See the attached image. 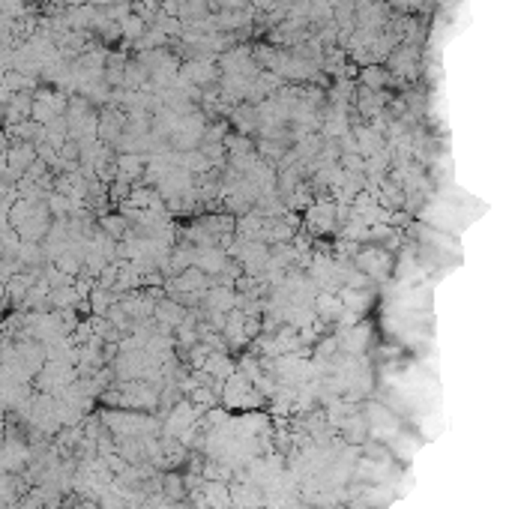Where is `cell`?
<instances>
[{
    "label": "cell",
    "instance_id": "52a82bcc",
    "mask_svg": "<svg viewBox=\"0 0 512 509\" xmlns=\"http://www.w3.org/2000/svg\"><path fill=\"white\" fill-rule=\"evenodd\" d=\"M90 4H102V6H111L114 0H90Z\"/></svg>",
    "mask_w": 512,
    "mask_h": 509
},
{
    "label": "cell",
    "instance_id": "277c9868",
    "mask_svg": "<svg viewBox=\"0 0 512 509\" xmlns=\"http://www.w3.org/2000/svg\"><path fill=\"white\" fill-rule=\"evenodd\" d=\"M9 159H13V171H25L27 165L33 162V147H27V144H18L13 153H9Z\"/></svg>",
    "mask_w": 512,
    "mask_h": 509
},
{
    "label": "cell",
    "instance_id": "5b68a950",
    "mask_svg": "<svg viewBox=\"0 0 512 509\" xmlns=\"http://www.w3.org/2000/svg\"><path fill=\"white\" fill-rule=\"evenodd\" d=\"M141 168H144V162H141L138 156H123L120 159V171L123 174H138Z\"/></svg>",
    "mask_w": 512,
    "mask_h": 509
},
{
    "label": "cell",
    "instance_id": "6da1fadb",
    "mask_svg": "<svg viewBox=\"0 0 512 509\" xmlns=\"http://www.w3.org/2000/svg\"><path fill=\"white\" fill-rule=\"evenodd\" d=\"M183 75L192 81L195 87H204V84H210V81H216V66L207 63V61H192L183 69Z\"/></svg>",
    "mask_w": 512,
    "mask_h": 509
},
{
    "label": "cell",
    "instance_id": "3957f363",
    "mask_svg": "<svg viewBox=\"0 0 512 509\" xmlns=\"http://www.w3.org/2000/svg\"><path fill=\"white\" fill-rule=\"evenodd\" d=\"M120 30H123L126 39H141L144 37V15H129L120 25Z\"/></svg>",
    "mask_w": 512,
    "mask_h": 509
},
{
    "label": "cell",
    "instance_id": "8992f818",
    "mask_svg": "<svg viewBox=\"0 0 512 509\" xmlns=\"http://www.w3.org/2000/svg\"><path fill=\"white\" fill-rule=\"evenodd\" d=\"M213 6H225V9H240V4H246V0H210Z\"/></svg>",
    "mask_w": 512,
    "mask_h": 509
},
{
    "label": "cell",
    "instance_id": "7a4b0ae2",
    "mask_svg": "<svg viewBox=\"0 0 512 509\" xmlns=\"http://www.w3.org/2000/svg\"><path fill=\"white\" fill-rule=\"evenodd\" d=\"M360 81H363V87L366 90H380L384 87V81H387V73H384V66H375V63H368L363 73H360Z\"/></svg>",
    "mask_w": 512,
    "mask_h": 509
}]
</instances>
